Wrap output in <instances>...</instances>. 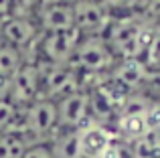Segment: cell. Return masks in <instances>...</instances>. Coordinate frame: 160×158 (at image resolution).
<instances>
[{
	"label": "cell",
	"instance_id": "1",
	"mask_svg": "<svg viewBox=\"0 0 160 158\" xmlns=\"http://www.w3.org/2000/svg\"><path fill=\"white\" fill-rule=\"evenodd\" d=\"M152 35L154 32H150L148 27L140 22L138 18L124 16V18L109 20L106 32L102 37L109 45L116 59L120 61V59H140Z\"/></svg>",
	"mask_w": 160,
	"mask_h": 158
},
{
	"label": "cell",
	"instance_id": "2",
	"mask_svg": "<svg viewBox=\"0 0 160 158\" xmlns=\"http://www.w3.org/2000/svg\"><path fill=\"white\" fill-rule=\"evenodd\" d=\"M118 59L103 37H83L69 65L79 75H103L112 71Z\"/></svg>",
	"mask_w": 160,
	"mask_h": 158
},
{
	"label": "cell",
	"instance_id": "3",
	"mask_svg": "<svg viewBox=\"0 0 160 158\" xmlns=\"http://www.w3.org/2000/svg\"><path fill=\"white\" fill-rule=\"evenodd\" d=\"M24 120V138L28 142H47L59 130L57 122V103L53 99L39 97L31 106L22 107Z\"/></svg>",
	"mask_w": 160,
	"mask_h": 158
},
{
	"label": "cell",
	"instance_id": "4",
	"mask_svg": "<svg viewBox=\"0 0 160 158\" xmlns=\"http://www.w3.org/2000/svg\"><path fill=\"white\" fill-rule=\"evenodd\" d=\"M81 32L77 28L57 32H41L37 47H39L43 63L49 65H69L81 43Z\"/></svg>",
	"mask_w": 160,
	"mask_h": 158
},
{
	"label": "cell",
	"instance_id": "5",
	"mask_svg": "<svg viewBox=\"0 0 160 158\" xmlns=\"http://www.w3.org/2000/svg\"><path fill=\"white\" fill-rule=\"evenodd\" d=\"M41 69V97L45 99H57L73 93L81 87V75L71 65H49L39 63Z\"/></svg>",
	"mask_w": 160,
	"mask_h": 158
},
{
	"label": "cell",
	"instance_id": "6",
	"mask_svg": "<svg viewBox=\"0 0 160 158\" xmlns=\"http://www.w3.org/2000/svg\"><path fill=\"white\" fill-rule=\"evenodd\" d=\"M73 24L81 37H102L109 24V12L102 0H71Z\"/></svg>",
	"mask_w": 160,
	"mask_h": 158
},
{
	"label": "cell",
	"instance_id": "7",
	"mask_svg": "<svg viewBox=\"0 0 160 158\" xmlns=\"http://www.w3.org/2000/svg\"><path fill=\"white\" fill-rule=\"evenodd\" d=\"M116 132L112 126L98 122H87L77 130L79 156L81 158H103L116 142Z\"/></svg>",
	"mask_w": 160,
	"mask_h": 158
},
{
	"label": "cell",
	"instance_id": "8",
	"mask_svg": "<svg viewBox=\"0 0 160 158\" xmlns=\"http://www.w3.org/2000/svg\"><path fill=\"white\" fill-rule=\"evenodd\" d=\"M57 122L59 130H79L89 122V93L77 89L65 97L57 99Z\"/></svg>",
	"mask_w": 160,
	"mask_h": 158
},
{
	"label": "cell",
	"instance_id": "9",
	"mask_svg": "<svg viewBox=\"0 0 160 158\" xmlns=\"http://www.w3.org/2000/svg\"><path fill=\"white\" fill-rule=\"evenodd\" d=\"M39 37H41V28L37 24V20L31 18V16H6L0 22V39L4 43L12 45V47L20 49L22 53L24 49L35 47Z\"/></svg>",
	"mask_w": 160,
	"mask_h": 158
},
{
	"label": "cell",
	"instance_id": "10",
	"mask_svg": "<svg viewBox=\"0 0 160 158\" xmlns=\"http://www.w3.org/2000/svg\"><path fill=\"white\" fill-rule=\"evenodd\" d=\"M39 97H41V69H39V63H28V61H24V65L16 71V75L12 77V89H10L8 99H10L16 107H27Z\"/></svg>",
	"mask_w": 160,
	"mask_h": 158
},
{
	"label": "cell",
	"instance_id": "11",
	"mask_svg": "<svg viewBox=\"0 0 160 158\" xmlns=\"http://www.w3.org/2000/svg\"><path fill=\"white\" fill-rule=\"evenodd\" d=\"M108 75L124 91L134 93V91L146 81V77L150 75V71L146 69V65L142 63V59H120Z\"/></svg>",
	"mask_w": 160,
	"mask_h": 158
},
{
	"label": "cell",
	"instance_id": "12",
	"mask_svg": "<svg viewBox=\"0 0 160 158\" xmlns=\"http://www.w3.org/2000/svg\"><path fill=\"white\" fill-rule=\"evenodd\" d=\"M37 24H39L41 32H57V31H71V28H75L71 2L39 8L37 10Z\"/></svg>",
	"mask_w": 160,
	"mask_h": 158
},
{
	"label": "cell",
	"instance_id": "13",
	"mask_svg": "<svg viewBox=\"0 0 160 158\" xmlns=\"http://www.w3.org/2000/svg\"><path fill=\"white\" fill-rule=\"evenodd\" d=\"M47 142L55 158H81L79 156L77 130H57Z\"/></svg>",
	"mask_w": 160,
	"mask_h": 158
},
{
	"label": "cell",
	"instance_id": "14",
	"mask_svg": "<svg viewBox=\"0 0 160 158\" xmlns=\"http://www.w3.org/2000/svg\"><path fill=\"white\" fill-rule=\"evenodd\" d=\"M24 53L20 49L12 47V45L4 43L0 39V73L8 77H14L16 71L24 65Z\"/></svg>",
	"mask_w": 160,
	"mask_h": 158
},
{
	"label": "cell",
	"instance_id": "15",
	"mask_svg": "<svg viewBox=\"0 0 160 158\" xmlns=\"http://www.w3.org/2000/svg\"><path fill=\"white\" fill-rule=\"evenodd\" d=\"M28 140L20 134L2 132L0 134V158H22L28 148Z\"/></svg>",
	"mask_w": 160,
	"mask_h": 158
},
{
	"label": "cell",
	"instance_id": "16",
	"mask_svg": "<svg viewBox=\"0 0 160 158\" xmlns=\"http://www.w3.org/2000/svg\"><path fill=\"white\" fill-rule=\"evenodd\" d=\"M142 63L146 65L150 73L152 71H160V32H154L150 37L148 45H146L144 53H142Z\"/></svg>",
	"mask_w": 160,
	"mask_h": 158
},
{
	"label": "cell",
	"instance_id": "17",
	"mask_svg": "<svg viewBox=\"0 0 160 158\" xmlns=\"http://www.w3.org/2000/svg\"><path fill=\"white\" fill-rule=\"evenodd\" d=\"M16 111H18V107L10 99H0V134L10 130L12 122L16 118Z\"/></svg>",
	"mask_w": 160,
	"mask_h": 158
},
{
	"label": "cell",
	"instance_id": "18",
	"mask_svg": "<svg viewBox=\"0 0 160 158\" xmlns=\"http://www.w3.org/2000/svg\"><path fill=\"white\" fill-rule=\"evenodd\" d=\"M39 10V0H12L10 16H32Z\"/></svg>",
	"mask_w": 160,
	"mask_h": 158
},
{
	"label": "cell",
	"instance_id": "19",
	"mask_svg": "<svg viewBox=\"0 0 160 158\" xmlns=\"http://www.w3.org/2000/svg\"><path fill=\"white\" fill-rule=\"evenodd\" d=\"M22 158H55V154L51 146H49V142H32L28 144Z\"/></svg>",
	"mask_w": 160,
	"mask_h": 158
},
{
	"label": "cell",
	"instance_id": "20",
	"mask_svg": "<svg viewBox=\"0 0 160 158\" xmlns=\"http://www.w3.org/2000/svg\"><path fill=\"white\" fill-rule=\"evenodd\" d=\"M108 10H134L142 6L144 0H102Z\"/></svg>",
	"mask_w": 160,
	"mask_h": 158
},
{
	"label": "cell",
	"instance_id": "21",
	"mask_svg": "<svg viewBox=\"0 0 160 158\" xmlns=\"http://www.w3.org/2000/svg\"><path fill=\"white\" fill-rule=\"evenodd\" d=\"M10 89H12V77L0 73V99H8Z\"/></svg>",
	"mask_w": 160,
	"mask_h": 158
},
{
	"label": "cell",
	"instance_id": "22",
	"mask_svg": "<svg viewBox=\"0 0 160 158\" xmlns=\"http://www.w3.org/2000/svg\"><path fill=\"white\" fill-rule=\"evenodd\" d=\"M10 8H12V0H0V20L10 16Z\"/></svg>",
	"mask_w": 160,
	"mask_h": 158
},
{
	"label": "cell",
	"instance_id": "23",
	"mask_svg": "<svg viewBox=\"0 0 160 158\" xmlns=\"http://www.w3.org/2000/svg\"><path fill=\"white\" fill-rule=\"evenodd\" d=\"M69 2V0H39V8H47V6H57V4Z\"/></svg>",
	"mask_w": 160,
	"mask_h": 158
}]
</instances>
